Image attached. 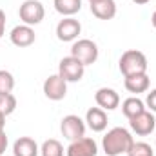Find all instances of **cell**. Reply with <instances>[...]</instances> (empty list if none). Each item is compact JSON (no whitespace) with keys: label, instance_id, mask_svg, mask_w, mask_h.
<instances>
[{"label":"cell","instance_id":"22","mask_svg":"<svg viewBox=\"0 0 156 156\" xmlns=\"http://www.w3.org/2000/svg\"><path fill=\"white\" fill-rule=\"evenodd\" d=\"M15 87V78L9 71L0 69V94H9Z\"/></svg>","mask_w":156,"mask_h":156},{"label":"cell","instance_id":"1","mask_svg":"<svg viewBox=\"0 0 156 156\" xmlns=\"http://www.w3.org/2000/svg\"><path fill=\"white\" fill-rule=\"evenodd\" d=\"M133 144H134L133 134L127 129H123V127H113L111 131H107V134L102 140L104 153L107 156L127 154V151L131 149Z\"/></svg>","mask_w":156,"mask_h":156},{"label":"cell","instance_id":"10","mask_svg":"<svg viewBox=\"0 0 156 156\" xmlns=\"http://www.w3.org/2000/svg\"><path fill=\"white\" fill-rule=\"evenodd\" d=\"M129 125L133 129V133H136L138 136H147L154 131V125H156V120L153 116V113L149 111H144L140 115H136L134 118L129 120Z\"/></svg>","mask_w":156,"mask_h":156},{"label":"cell","instance_id":"11","mask_svg":"<svg viewBox=\"0 0 156 156\" xmlns=\"http://www.w3.org/2000/svg\"><path fill=\"white\" fill-rule=\"evenodd\" d=\"M9 40H11V44L16 45V47H29V45L35 44L37 35H35V31H33L31 26L22 24V26H16V27L11 29Z\"/></svg>","mask_w":156,"mask_h":156},{"label":"cell","instance_id":"28","mask_svg":"<svg viewBox=\"0 0 156 156\" xmlns=\"http://www.w3.org/2000/svg\"><path fill=\"white\" fill-rule=\"evenodd\" d=\"M133 2H134V4H140V5H144V4H147L149 0H133Z\"/></svg>","mask_w":156,"mask_h":156},{"label":"cell","instance_id":"16","mask_svg":"<svg viewBox=\"0 0 156 156\" xmlns=\"http://www.w3.org/2000/svg\"><path fill=\"white\" fill-rule=\"evenodd\" d=\"M149 83L151 80L147 76V73H142V75H133V76H125L123 80V85L129 93L133 94H140V93H145L149 89Z\"/></svg>","mask_w":156,"mask_h":156},{"label":"cell","instance_id":"8","mask_svg":"<svg viewBox=\"0 0 156 156\" xmlns=\"http://www.w3.org/2000/svg\"><path fill=\"white\" fill-rule=\"evenodd\" d=\"M80 33H82V26L73 16H66L56 26V37L60 42H73V40L78 38Z\"/></svg>","mask_w":156,"mask_h":156},{"label":"cell","instance_id":"23","mask_svg":"<svg viewBox=\"0 0 156 156\" xmlns=\"http://www.w3.org/2000/svg\"><path fill=\"white\" fill-rule=\"evenodd\" d=\"M145 105H147L153 113H156V89H153V91L147 94V98H145Z\"/></svg>","mask_w":156,"mask_h":156},{"label":"cell","instance_id":"3","mask_svg":"<svg viewBox=\"0 0 156 156\" xmlns=\"http://www.w3.org/2000/svg\"><path fill=\"white\" fill-rule=\"evenodd\" d=\"M71 56H75L78 62L83 66H91L98 60V45L89 38H82L73 44L71 47Z\"/></svg>","mask_w":156,"mask_h":156},{"label":"cell","instance_id":"15","mask_svg":"<svg viewBox=\"0 0 156 156\" xmlns=\"http://www.w3.org/2000/svg\"><path fill=\"white\" fill-rule=\"evenodd\" d=\"M38 144L29 136H20L13 145V154L15 156H38Z\"/></svg>","mask_w":156,"mask_h":156},{"label":"cell","instance_id":"5","mask_svg":"<svg viewBox=\"0 0 156 156\" xmlns=\"http://www.w3.org/2000/svg\"><path fill=\"white\" fill-rule=\"evenodd\" d=\"M60 131H62L64 138L69 140V142H75L78 138H83L85 136V120H82L76 115H67V116L62 118Z\"/></svg>","mask_w":156,"mask_h":156},{"label":"cell","instance_id":"24","mask_svg":"<svg viewBox=\"0 0 156 156\" xmlns=\"http://www.w3.org/2000/svg\"><path fill=\"white\" fill-rule=\"evenodd\" d=\"M5 35V13L0 9V38Z\"/></svg>","mask_w":156,"mask_h":156},{"label":"cell","instance_id":"4","mask_svg":"<svg viewBox=\"0 0 156 156\" xmlns=\"http://www.w3.org/2000/svg\"><path fill=\"white\" fill-rule=\"evenodd\" d=\"M18 15H20V20L26 26H37V24H40L44 20L45 9H44L42 2H38V0H26L20 5Z\"/></svg>","mask_w":156,"mask_h":156},{"label":"cell","instance_id":"21","mask_svg":"<svg viewBox=\"0 0 156 156\" xmlns=\"http://www.w3.org/2000/svg\"><path fill=\"white\" fill-rule=\"evenodd\" d=\"M127 156H154V151L145 142H134L127 151Z\"/></svg>","mask_w":156,"mask_h":156},{"label":"cell","instance_id":"18","mask_svg":"<svg viewBox=\"0 0 156 156\" xmlns=\"http://www.w3.org/2000/svg\"><path fill=\"white\" fill-rule=\"evenodd\" d=\"M55 9L64 16H73L82 9V0H53Z\"/></svg>","mask_w":156,"mask_h":156},{"label":"cell","instance_id":"13","mask_svg":"<svg viewBox=\"0 0 156 156\" xmlns=\"http://www.w3.org/2000/svg\"><path fill=\"white\" fill-rule=\"evenodd\" d=\"M91 13L98 20H111L116 15V2L115 0H94L91 2Z\"/></svg>","mask_w":156,"mask_h":156},{"label":"cell","instance_id":"20","mask_svg":"<svg viewBox=\"0 0 156 156\" xmlns=\"http://www.w3.org/2000/svg\"><path fill=\"white\" fill-rule=\"evenodd\" d=\"M16 109V98L13 93L9 94H0V115L9 116L11 113H15Z\"/></svg>","mask_w":156,"mask_h":156},{"label":"cell","instance_id":"27","mask_svg":"<svg viewBox=\"0 0 156 156\" xmlns=\"http://www.w3.org/2000/svg\"><path fill=\"white\" fill-rule=\"evenodd\" d=\"M151 24H153V27L156 29V11L153 13V16H151Z\"/></svg>","mask_w":156,"mask_h":156},{"label":"cell","instance_id":"12","mask_svg":"<svg viewBox=\"0 0 156 156\" xmlns=\"http://www.w3.org/2000/svg\"><path fill=\"white\" fill-rule=\"evenodd\" d=\"M94 102L104 111H115L120 105V94L111 87H100L94 93Z\"/></svg>","mask_w":156,"mask_h":156},{"label":"cell","instance_id":"29","mask_svg":"<svg viewBox=\"0 0 156 156\" xmlns=\"http://www.w3.org/2000/svg\"><path fill=\"white\" fill-rule=\"evenodd\" d=\"M89 2H94V0H89Z\"/></svg>","mask_w":156,"mask_h":156},{"label":"cell","instance_id":"9","mask_svg":"<svg viewBox=\"0 0 156 156\" xmlns=\"http://www.w3.org/2000/svg\"><path fill=\"white\" fill-rule=\"evenodd\" d=\"M98 154V145L93 138H78L69 144L66 149V156H96Z\"/></svg>","mask_w":156,"mask_h":156},{"label":"cell","instance_id":"2","mask_svg":"<svg viewBox=\"0 0 156 156\" xmlns=\"http://www.w3.org/2000/svg\"><path fill=\"white\" fill-rule=\"evenodd\" d=\"M120 71L123 76L147 73V56L138 49H129L120 58Z\"/></svg>","mask_w":156,"mask_h":156},{"label":"cell","instance_id":"14","mask_svg":"<svg viewBox=\"0 0 156 156\" xmlns=\"http://www.w3.org/2000/svg\"><path fill=\"white\" fill-rule=\"evenodd\" d=\"M85 123L94 133L105 131V127H107V115H105V111L100 109V107H91L85 113Z\"/></svg>","mask_w":156,"mask_h":156},{"label":"cell","instance_id":"19","mask_svg":"<svg viewBox=\"0 0 156 156\" xmlns=\"http://www.w3.org/2000/svg\"><path fill=\"white\" fill-rule=\"evenodd\" d=\"M40 153H42V156H64V145L58 140L49 138L42 144Z\"/></svg>","mask_w":156,"mask_h":156},{"label":"cell","instance_id":"25","mask_svg":"<svg viewBox=\"0 0 156 156\" xmlns=\"http://www.w3.org/2000/svg\"><path fill=\"white\" fill-rule=\"evenodd\" d=\"M5 147H7V136H5V133L2 131V133H0V154L5 151Z\"/></svg>","mask_w":156,"mask_h":156},{"label":"cell","instance_id":"7","mask_svg":"<svg viewBox=\"0 0 156 156\" xmlns=\"http://www.w3.org/2000/svg\"><path fill=\"white\" fill-rule=\"evenodd\" d=\"M44 94L53 102L64 100L66 94H67V82L60 75H51L44 82Z\"/></svg>","mask_w":156,"mask_h":156},{"label":"cell","instance_id":"6","mask_svg":"<svg viewBox=\"0 0 156 156\" xmlns=\"http://www.w3.org/2000/svg\"><path fill=\"white\" fill-rule=\"evenodd\" d=\"M85 73V66L82 62H78L75 56H66L60 60V66H58V75L64 78L66 82H80L83 78Z\"/></svg>","mask_w":156,"mask_h":156},{"label":"cell","instance_id":"26","mask_svg":"<svg viewBox=\"0 0 156 156\" xmlns=\"http://www.w3.org/2000/svg\"><path fill=\"white\" fill-rule=\"evenodd\" d=\"M4 127H5V116H4V115H0V133L4 131Z\"/></svg>","mask_w":156,"mask_h":156},{"label":"cell","instance_id":"17","mask_svg":"<svg viewBox=\"0 0 156 156\" xmlns=\"http://www.w3.org/2000/svg\"><path fill=\"white\" fill-rule=\"evenodd\" d=\"M145 111V104L138 98V96H131V98H125L123 104H122V113L125 115V118H134L136 115L144 113Z\"/></svg>","mask_w":156,"mask_h":156}]
</instances>
